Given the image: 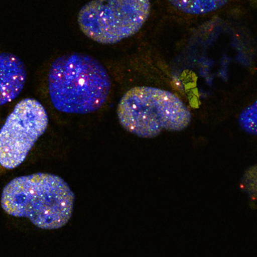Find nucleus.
<instances>
[{"instance_id":"nucleus-1","label":"nucleus","mask_w":257,"mask_h":257,"mask_svg":"<svg viewBox=\"0 0 257 257\" xmlns=\"http://www.w3.org/2000/svg\"><path fill=\"white\" fill-rule=\"evenodd\" d=\"M75 195L64 179L37 173L10 181L3 191L1 204L8 214L28 218L36 226L57 229L70 220Z\"/></svg>"},{"instance_id":"nucleus-2","label":"nucleus","mask_w":257,"mask_h":257,"mask_svg":"<svg viewBox=\"0 0 257 257\" xmlns=\"http://www.w3.org/2000/svg\"><path fill=\"white\" fill-rule=\"evenodd\" d=\"M54 107L69 114L91 113L106 102L111 81L107 70L93 57L71 53L51 65L48 79Z\"/></svg>"},{"instance_id":"nucleus-3","label":"nucleus","mask_w":257,"mask_h":257,"mask_svg":"<svg viewBox=\"0 0 257 257\" xmlns=\"http://www.w3.org/2000/svg\"><path fill=\"white\" fill-rule=\"evenodd\" d=\"M118 121L129 133L153 138L163 131L181 132L192 121L189 108L178 97L153 87H135L121 97L117 109Z\"/></svg>"},{"instance_id":"nucleus-4","label":"nucleus","mask_w":257,"mask_h":257,"mask_svg":"<svg viewBox=\"0 0 257 257\" xmlns=\"http://www.w3.org/2000/svg\"><path fill=\"white\" fill-rule=\"evenodd\" d=\"M151 12L147 0L93 1L82 7L78 22L82 32L101 44H115L136 34Z\"/></svg>"},{"instance_id":"nucleus-5","label":"nucleus","mask_w":257,"mask_h":257,"mask_svg":"<svg viewBox=\"0 0 257 257\" xmlns=\"http://www.w3.org/2000/svg\"><path fill=\"white\" fill-rule=\"evenodd\" d=\"M48 124L47 112L38 100H21L0 129V165L11 170L22 165Z\"/></svg>"},{"instance_id":"nucleus-6","label":"nucleus","mask_w":257,"mask_h":257,"mask_svg":"<svg viewBox=\"0 0 257 257\" xmlns=\"http://www.w3.org/2000/svg\"><path fill=\"white\" fill-rule=\"evenodd\" d=\"M27 71L23 61L13 54H0V106L19 97L25 87Z\"/></svg>"},{"instance_id":"nucleus-7","label":"nucleus","mask_w":257,"mask_h":257,"mask_svg":"<svg viewBox=\"0 0 257 257\" xmlns=\"http://www.w3.org/2000/svg\"><path fill=\"white\" fill-rule=\"evenodd\" d=\"M170 4L183 13L201 15L219 10L227 4V1H170Z\"/></svg>"},{"instance_id":"nucleus-8","label":"nucleus","mask_w":257,"mask_h":257,"mask_svg":"<svg viewBox=\"0 0 257 257\" xmlns=\"http://www.w3.org/2000/svg\"><path fill=\"white\" fill-rule=\"evenodd\" d=\"M256 101L245 108L238 118V123L243 132L249 135H256Z\"/></svg>"},{"instance_id":"nucleus-9","label":"nucleus","mask_w":257,"mask_h":257,"mask_svg":"<svg viewBox=\"0 0 257 257\" xmlns=\"http://www.w3.org/2000/svg\"><path fill=\"white\" fill-rule=\"evenodd\" d=\"M241 190L246 192L249 195V198L252 202L255 201L256 198V174L255 168L253 171L252 169L248 171L243 176L240 183Z\"/></svg>"}]
</instances>
